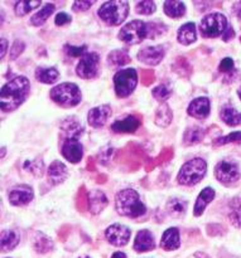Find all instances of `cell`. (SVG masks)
<instances>
[{"instance_id":"29","label":"cell","mask_w":241,"mask_h":258,"mask_svg":"<svg viewBox=\"0 0 241 258\" xmlns=\"http://www.w3.org/2000/svg\"><path fill=\"white\" fill-rule=\"evenodd\" d=\"M172 118H173V112H172L171 107H169L167 103L161 105V107H158L156 112V123L161 127H167L169 123L172 122Z\"/></svg>"},{"instance_id":"34","label":"cell","mask_w":241,"mask_h":258,"mask_svg":"<svg viewBox=\"0 0 241 258\" xmlns=\"http://www.w3.org/2000/svg\"><path fill=\"white\" fill-rule=\"evenodd\" d=\"M205 131L200 126H192L188 127L184 133V144L186 145H195L204 139Z\"/></svg>"},{"instance_id":"25","label":"cell","mask_w":241,"mask_h":258,"mask_svg":"<svg viewBox=\"0 0 241 258\" xmlns=\"http://www.w3.org/2000/svg\"><path fill=\"white\" fill-rule=\"evenodd\" d=\"M20 241L19 232L17 229H7L2 232V251L8 252L14 249Z\"/></svg>"},{"instance_id":"7","label":"cell","mask_w":241,"mask_h":258,"mask_svg":"<svg viewBox=\"0 0 241 258\" xmlns=\"http://www.w3.org/2000/svg\"><path fill=\"white\" fill-rule=\"evenodd\" d=\"M227 28V19L220 13H211L201 20L200 33L205 38H216L224 34Z\"/></svg>"},{"instance_id":"48","label":"cell","mask_w":241,"mask_h":258,"mask_svg":"<svg viewBox=\"0 0 241 258\" xmlns=\"http://www.w3.org/2000/svg\"><path fill=\"white\" fill-rule=\"evenodd\" d=\"M220 72L222 73H229L231 71H234V60L231 58H225V59L221 60L219 67Z\"/></svg>"},{"instance_id":"10","label":"cell","mask_w":241,"mask_h":258,"mask_svg":"<svg viewBox=\"0 0 241 258\" xmlns=\"http://www.w3.org/2000/svg\"><path fill=\"white\" fill-rule=\"evenodd\" d=\"M215 175H216L217 180L221 181L224 184H231L236 181L240 176L239 166L235 161L232 160H222L219 163L215 169Z\"/></svg>"},{"instance_id":"13","label":"cell","mask_w":241,"mask_h":258,"mask_svg":"<svg viewBox=\"0 0 241 258\" xmlns=\"http://www.w3.org/2000/svg\"><path fill=\"white\" fill-rule=\"evenodd\" d=\"M34 193L29 185H17L9 191V202L13 206H27L32 202Z\"/></svg>"},{"instance_id":"47","label":"cell","mask_w":241,"mask_h":258,"mask_svg":"<svg viewBox=\"0 0 241 258\" xmlns=\"http://www.w3.org/2000/svg\"><path fill=\"white\" fill-rule=\"evenodd\" d=\"M156 81V76L152 70H143L140 72V82L144 86H151Z\"/></svg>"},{"instance_id":"23","label":"cell","mask_w":241,"mask_h":258,"mask_svg":"<svg viewBox=\"0 0 241 258\" xmlns=\"http://www.w3.org/2000/svg\"><path fill=\"white\" fill-rule=\"evenodd\" d=\"M32 243L33 248L38 253H48L53 249V242L52 239L48 238L44 233L42 232H34L32 236Z\"/></svg>"},{"instance_id":"43","label":"cell","mask_w":241,"mask_h":258,"mask_svg":"<svg viewBox=\"0 0 241 258\" xmlns=\"http://www.w3.org/2000/svg\"><path fill=\"white\" fill-rule=\"evenodd\" d=\"M229 143H241V131H235V133L229 134L226 136H222V138H217L216 140L214 141L215 146L219 145H225V144Z\"/></svg>"},{"instance_id":"24","label":"cell","mask_w":241,"mask_h":258,"mask_svg":"<svg viewBox=\"0 0 241 258\" xmlns=\"http://www.w3.org/2000/svg\"><path fill=\"white\" fill-rule=\"evenodd\" d=\"M178 42L183 45L192 44L196 42V25L195 23H186L178 29Z\"/></svg>"},{"instance_id":"8","label":"cell","mask_w":241,"mask_h":258,"mask_svg":"<svg viewBox=\"0 0 241 258\" xmlns=\"http://www.w3.org/2000/svg\"><path fill=\"white\" fill-rule=\"evenodd\" d=\"M119 38L126 44H139L146 38H148L147 23L141 22V20H133V22L128 23L125 27L121 28Z\"/></svg>"},{"instance_id":"35","label":"cell","mask_w":241,"mask_h":258,"mask_svg":"<svg viewBox=\"0 0 241 258\" xmlns=\"http://www.w3.org/2000/svg\"><path fill=\"white\" fill-rule=\"evenodd\" d=\"M40 5V0H22V2L15 3V14L19 15V17H24L28 13L32 12L33 9L38 8Z\"/></svg>"},{"instance_id":"44","label":"cell","mask_w":241,"mask_h":258,"mask_svg":"<svg viewBox=\"0 0 241 258\" xmlns=\"http://www.w3.org/2000/svg\"><path fill=\"white\" fill-rule=\"evenodd\" d=\"M135 10L138 14L151 15L156 12V4H154V2H149V0H147V2H140L136 4Z\"/></svg>"},{"instance_id":"19","label":"cell","mask_w":241,"mask_h":258,"mask_svg":"<svg viewBox=\"0 0 241 258\" xmlns=\"http://www.w3.org/2000/svg\"><path fill=\"white\" fill-rule=\"evenodd\" d=\"M154 247H156V242L151 232L144 229L136 234L135 242H134V249L136 252H148L154 249Z\"/></svg>"},{"instance_id":"21","label":"cell","mask_w":241,"mask_h":258,"mask_svg":"<svg viewBox=\"0 0 241 258\" xmlns=\"http://www.w3.org/2000/svg\"><path fill=\"white\" fill-rule=\"evenodd\" d=\"M68 175V170L66 168L65 164L61 161H53L48 168V179L52 181V184L57 185V184L63 183Z\"/></svg>"},{"instance_id":"62","label":"cell","mask_w":241,"mask_h":258,"mask_svg":"<svg viewBox=\"0 0 241 258\" xmlns=\"http://www.w3.org/2000/svg\"><path fill=\"white\" fill-rule=\"evenodd\" d=\"M80 258H90V257H80Z\"/></svg>"},{"instance_id":"57","label":"cell","mask_w":241,"mask_h":258,"mask_svg":"<svg viewBox=\"0 0 241 258\" xmlns=\"http://www.w3.org/2000/svg\"><path fill=\"white\" fill-rule=\"evenodd\" d=\"M111 258H126V256L125 253H123V252H115Z\"/></svg>"},{"instance_id":"58","label":"cell","mask_w":241,"mask_h":258,"mask_svg":"<svg viewBox=\"0 0 241 258\" xmlns=\"http://www.w3.org/2000/svg\"><path fill=\"white\" fill-rule=\"evenodd\" d=\"M106 181V176L105 175H99L98 183H105Z\"/></svg>"},{"instance_id":"30","label":"cell","mask_w":241,"mask_h":258,"mask_svg":"<svg viewBox=\"0 0 241 258\" xmlns=\"http://www.w3.org/2000/svg\"><path fill=\"white\" fill-rule=\"evenodd\" d=\"M129 62H130V57H129L128 52L124 49L114 50L108 55V63L113 68L123 67V66L128 64Z\"/></svg>"},{"instance_id":"59","label":"cell","mask_w":241,"mask_h":258,"mask_svg":"<svg viewBox=\"0 0 241 258\" xmlns=\"http://www.w3.org/2000/svg\"><path fill=\"white\" fill-rule=\"evenodd\" d=\"M195 257H199V258H209V256L205 253H196L195 254Z\"/></svg>"},{"instance_id":"41","label":"cell","mask_w":241,"mask_h":258,"mask_svg":"<svg viewBox=\"0 0 241 258\" xmlns=\"http://www.w3.org/2000/svg\"><path fill=\"white\" fill-rule=\"evenodd\" d=\"M153 97L159 102H166L171 97L172 90L167 85H159L153 90Z\"/></svg>"},{"instance_id":"33","label":"cell","mask_w":241,"mask_h":258,"mask_svg":"<svg viewBox=\"0 0 241 258\" xmlns=\"http://www.w3.org/2000/svg\"><path fill=\"white\" fill-rule=\"evenodd\" d=\"M55 12V5L53 4H45L42 9L38 13H35L32 18H30V23L35 27H39V25L44 24L45 20L51 17Z\"/></svg>"},{"instance_id":"5","label":"cell","mask_w":241,"mask_h":258,"mask_svg":"<svg viewBox=\"0 0 241 258\" xmlns=\"http://www.w3.org/2000/svg\"><path fill=\"white\" fill-rule=\"evenodd\" d=\"M207 164L204 159L196 158L187 161L178 174V183L181 185H195L206 175Z\"/></svg>"},{"instance_id":"63","label":"cell","mask_w":241,"mask_h":258,"mask_svg":"<svg viewBox=\"0 0 241 258\" xmlns=\"http://www.w3.org/2000/svg\"><path fill=\"white\" fill-rule=\"evenodd\" d=\"M240 42H241V37H240Z\"/></svg>"},{"instance_id":"12","label":"cell","mask_w":241,"mask_h":258,"mask_svg":"<svg viewBox=\"0 0 241 258\" xmlns=\"http://www.w3.org/2000/svg\"><path fill=\"white\" fill-rule=\"evenodd\" d=\"M164 57V49L161 45H149L139 50L138 59L148 66H157Z\"/></svg>"},{"instance_id":"16","label":"cell","mask_w":241,"mask_h":258,"mask_svg":"<svg viewBox=\"0 0 241 258\" xmlns=\"http://www.w3.org/2000/svg\"><path fill=\"white\" fill-rule=\"evenodd\" d=\"M62 155L67 159L70 163L76 164L82 159L83 149L78 140H66L62 146Z\"/></svg>"},{"instance_id":"52","label":"cell","mask_w":241,"mask_h":258,"mask_svg":"<svg viewBox=\"0 0 241 258\" xmlns=\"http://www.w3.org/2000/svg\"><path fill=\"white\" fill-rule=\"evenodd\" d=\"M70 231H71V227H68V226H65V227H63L62 229H61L60 232H58V234H60V237H61V238H62V239H65V237L67 236V233H68V232H70Z\"/></svg>"},{"instance_id":"32","label":"cell","mask_w":241,"mask_h":258,"mask_svg":"<svg viewBox=\"0 0 241 258\" xmlns=\"http://www.w3.org/2000/svg\"><path fill=\"white\" fill-rule=\"evenodd\" d=\"M164 13L171 18H181L186 14V7L182 2H166Z\"/></svg>"},{"instance_id":"55","label":"cell","mask_w":241,"mask_h":258,"mask_svg":"<svg viewBox=\"0 0 241 258\" xmlns=\"http://www.w3.org/2000/svg\"><path fill=\"white\" fill-rule=\"evenodd\" d=\"M111 155V149H106V151H101L100 156H104L103 159H109Z\"/></svg>"},{"instance_id":"61","label":"cell","mask_w":241,"mask_h":258,"mask_svg":"<svg viewBox=\"0 0 241 258\" xmlns=\"http://www.w3.org/2000/svg\"><path fill=\"white\" fill-rule=\"evenodd\" d=\"M237 95H239V97H240V100H241V87L239 88V90H237Z\"/></svg>"},{"instance_id":"54","label":"cell","mask_w":241,"mask_h":258,"mask_svg":"<svg viewBox=\"0 0 241 258\" xmlns=\"http://www.w3.org/2000/svg\"><path fill=\"white\" fill-rule=\"evenodd\" d=\"M87 170L93 171L95 170V161H93V158H90L87 161Z\"/></svg>"},{"instance_id":"53","label":"cell","mask_w":241,"mask_h":258,"mask_svg":"<svg viewBox=\"0 0 241 258\" xmlns=\"http://www.w3.org/2000/svg\"><path fill=\"white\" fill-rule=\"evenodd\" d=\"M2 58L5 57V52H7V48H8V42L7 39H4V38H2Z\"/></svg>"},{"instance_id":"4","label":"cell","mask_w":241,"mask_h":258,"mask_svg":"<svg viewBox=\"0 0 241 258\" xmlns=\"http://www.w3.org/2000/svg\"><path fill=\"white\" fill-rule=\"evenodd\" d=\"M51 98L62 107H73L81 101V91L77 85L70 82L61 83L51 90Z\"/></svg>"},{"instance_id":"45","label":"cell","mask_w":241,"mask_h":258,"mask_svg":"<svg viewBox=\"0 0 241 258\" xmlns=\"http://www.w3.org/2000/svg\"><path fill=\"white\" fill-rule=\"evenodd\" d=\"M86 49H87L86 45H81V47H75V45H70V44L65 45L66 54L70 55V57L72 58H77V57H82V55H85Z\"/></svg>"},{"instance_id":"1","label":"cell","mask_w":241,"mask_h":258,"mask_svg":"<svg viewBox=\"0 0 241 258\" xmlns=\"http://www.w3.org/2000/svg\"><path fill=\"white\" fill-rule=\"evenodd\" d=\"M30 90L29 80L24 76H18L14 80L3 86L0 93V103L4 112H10L19 107L27 98Z\"/></svg>"},{"instance_id":"50","label":"cell","mask_w":241,"mask_h":258,"mask_svg":"<svg viewBox=\"0 0 241 258\" xmlns=\"http://www.w3.org/2000/svg\"><path fill=\"white\" fill-rule=\"evenodd\" d=\"M71 17L68 14H66V13H60V14H57V17H56L55 19V23L57 25H66L68 24V23H71Z\"/></svg>"},{"instance_id":"27","label":"cell","mask_w":241,"mask_h":258,"mask_svg":"<svg viewBox=\"0 0 241 258\" xmlns=\"http://www.w3.org/2000/svg\"><path fill=\"white\" fill-rule=\"evenodd\" d=\"M220 116H221L222 121L229 126H237L241 123V113L237 112L230 105L222 106L221 111H220Z\"/></svg>"},{"instance_id":"22","label":"cell","mask_w":241,"mask_h":258,"mask_svg":"<svg viewBox=\"0 0 241 258\" xmlns=\"http://www.w3.org/2000/svg\"><path fill=\"white\" fill-rule=\"evenodd\" d=\"M181 244L179 241V232L177 228H169L164 232L163 237L161 241V248L166 249V251H174Z\"/></svg>"},{"instance_id":"37","label":"cell","mask_w":241,"mask_h":258,"mask_svg":"<svg viewBox=\"0 0 241 258\" xmlns=\"http://www.w3.org/2000/svg\"><path fill=\"white\" fill-rule=\"evenodd\" d=\"M24 169L29 171L30 174H33L35 178H40L43 175V171H44V163H43L42 159L38 158L33 161H27L24 164Z\"/></svg>"},{"instance_id":"6","label":"cell","mask_w":241,"mask_h":258,"mask_svg":"<svg viewBox=\"0 0 241 258\" xmlns=\"http://www.w3.org/2000/svg\"><path fill=\"white\" fill-rule=\"evenodd\" d=\"M138 85V73L133 68L128 70H121L114 77V86H115V92L119 97L125 98L133 93Z\"/></svg>"},{"instance_id":"3","label":"cell","mask_w":241,"mask_h":258,"mask_svg":"<svg viewBox=\"0 0 241 258\" xmlns=\"http://www.w3.org/2000/svg\"><path fill=\"white\" fill-rule=\"evenodd\" d=\"M129 13V4L123 0L106 2L99 9L98 14L106 24L119 25L126 19Z\"/></svg>"},{"instance_id":"40","label":"cell","mask_w":241,"mask_h":258,"mask_svg":"<svg viewBox=\"0 0 241 258\" xmlns=\"http://www.w3.org/2000/svg\"><path fill=\"white\" fill-rule=\"evenodd\" d=\"M147 29H148V38L151 39H154L158 35L164 34L167 32V27L162 23H157V22H149L147 23Z\"/></svg>"},{"instance_id":"17","label":"cell","mask_w":241,"mask_h":258,"mask_svg":"<svg viewBox=\"0 0 241 258\" xmlns=\"http://www.w3.org/2000/svg\"><path fill=\"white\" fill-rule=\"evenodd\" d=\"M141 120L136 116L129 115L126 116L123 120H118L111 125V130L114 133L123 134V133H134V131L138 130V127L140 126Z\"/></svg>"},{"instance_id":"2","label":"cell","mask_w":241,"mask_h":258,"mask_svg":"<svg viewBox=\"0 0 241 258\" xmlns=\"http://www.w3.org/2000/svg\"><path fill=\"white\" fill-rule=\"evenodd\" d=\"M116 211L120 216L129 218H138L146 213V206L139 199V194L133 189H125L116 194Z\"/></svg>"},{"instance_id":"60","label":"cell","mask_w":241,"mask_h":258,"mask_svg":"<svg viewBox=\"0 0 241 258\" xmlns=\"http://www.w3.org/2000/svg\"><path fill=\"white\" fill-rule=\"evenodd\" d=\"M4 155H5V148L3 146V148H2V158H4Z\"/></svg>"},{"instance_id":"51","label":"cell","mask_w":241,"mask_h":258,"mask_svg":"<svg viewBox=\"0 0 241 258\" xmlns=\"http://www.w3.org/2000/svg\"><path fill=\"white\" fill-rule=\"evenodd\" d=\"M234 37H235V30L232 29V27L230 25V27L226 28L224 34H222V40H224V42H230Z\"/></svg>"},{"instance_id":"20","label":"cell","mask_w":241,"mask_h":258,"mask_svg":"<svg viewBox=\"0 0 241 258\" xmlns=\"http://www.w3.org/2000/svg\"><path fill=\"white\" fill-rule=\"evenodd\" d=\"M108 206V198L101 190H92L88 193V211L92 214H99Z\"/></svg>"},{"instance_id":"49","label":"cell","mask_w":241,"mask_h":258,"mask_svg":"<svg viewBox=\"0 0 241 258\" xmlns=\"http://www.w3.org/2000/svg\"><path fill=\"white\" fill-rule=\"evenodd\" d=\"M93 4V2H75L73 3V12L78 13V12H85V10L90 9L91 5Z\"/></svg>"},{"instance_id":"39","label":"cell","mask_w":241,"mask_h":258,"mask_svg":"<svg viewBox=\"0 0 241 258\" xmlns=\"http://www.w3.org/2000/svg\"><path fill=\"white\" fill-rule=\"evenodd\" d=\"M173 70L182 77H188L192 73V67L184 57H178L173 64Z\"/></svg>"},{"instance_id":"28","label":"cell","mask_w":241,"mask_h":258,"mask_svg":"<svg viewBox=\"0 0 241 258\" xmlns=\"http://www.w3.org/2000/svg\"><path fill=\"white\" fill-rule=\"evenodd\" d=\"M58 77H60V72L53 67H38L35 70V78H37V81H39L42 83L51 85V83H55L58 80Z\"/></svg>"},{"instance_id":"15","label":"cell","mask_w":241,"mask_h":258,"mask_svg":"<svg viewBox=\"0 0 241 258\" xmlns=\"http://www.w3.org/2000/svg\"><path fill=\"white\" fill-rule=\"evenodd\" d=\"M211 111V102L207 97H199L192 101L188 106V115L196 118H206Z\"/></svg>"},{"instance_id":"38","label":"cell","mask_w":241,"mask_h":258,"mask_svg":"<svg viewBox=\"0 0 241 258\" xmlns=\"http://www.w3.org/2000/svg\"><path fill=\"white\" fill-rule=\"evenodd\" d=\"M186 207H187L186 202L178 198L171 199V201L167 203V209H168V212L172 214V216H176V217L183 214L184 212H186Z\"/></svg>"},{"instance_id":"42","label":"cell","mask_w":241,"mask_h":258,"mask_svg":"<svg viewBox=\"0 0 241 258\" xmlns=\"http://www.w3.org/2000/svg\"><path fill=\"white\" fill-rule=\"evenodd\" d=\"M76 207L80 212H85L88 208V193L85 186H81L78 189L77 198H76Z\"/></svg>"},{"instance_id":"46","label":"cell","mask_w":241,"mask_h":258,"mask_svg":"<svg viewBox=\"0 0 241 258\" xmlns=\"http://www.w3.org/2000/svg\"><path fill=\"white\" fill-rule=\"evenodd\" d=\"M24 48H25V44L22 42V40H15V42L13 43V47H12V49H10V53H9L10 59L12 60L17 59V58L23 53Z\"/></svg>"},{"instance_id":"11","label":"cell","mask_w":241,"mask_h":258,"mask_svg":"<svg viewBox=\"0 0 241 258\" xmlns=\"http://www.w3.org/2000/svg\"><path fill=\"white\" fill-rule=\"evenodd\" d=\"M130 229L123 224H113L105 232L106 239L114 246H125L130 239Z\"/></svg>"},{"instance_id":"26","label":"cell","mask_w":241,"mask_h":258,"mask_svg":"<svg viewBox=\"0 0 241 258\" xmlns=\"http://www.w3.org/2000/svg\"><path fill=\"white\" fill-rule=\"evenodd\" d=\"M215 198V190L212 188H205L204 190L200 193L199 198H197L196 206H195V216L200 217L205 212V208L207 204L211 203Z\"/></svg>"},{"instance_id":"18","label":"cell","mask_w":241,"mask_h":258,"mask_svg":"<svg viewBox=\"0 0 241 258\" xmlns=\"http://www.w3.org/2000/svg\"><path fill=\"white\" fill-rule=\"evenodd\" d=\"M61 130L66 140H77L83 133V127L76 118L70 117L61 123Z\"/></svg>"},{"instance_id":"36","label":"cell","mask_w":241,"mask_h":258,"mask_svg":"<svg viewBox=\"0 0 241 258\" xmlns=\"http://www.w3.org/2000/svg\"><path fill=\"white\" fill-rule=\"evenodd\" d=\"M172 155H173V150H172L171 148L164 149V150L162 151V153L159 154V155L157 156V158L154 159V160L149 161V163L147 164L146 170H147V171L153 170V169L156 168L157 165H161V164H164V163H166V161H168L169 159L172 158Z\"/></svg>"},{"instance_id":"56","label":"cell","mask_w":241,"mask_h":258,"mask_svg":"<svg viewBox=\"0 0 241 258\" xmlns=\"http://www.w3.org/2000/svg\"><path fill=\"white\" fill-rule=\"evenodd\" d=\"M235 13H236L237 17L241 18V2L240 3H236V4H235Z\"/></svg>"},{"instance_id":"14","label":"cell","mask_w":241,"mask_h":258,"mask_svg":"<svg viewBox=\"0 0 241 258\" xmlns=\"http://www.w3.org/2000/svg\"><path fill=\"white\" fill-rule=\"evenodd\" d=\"M111 115V107L109 105H103L99 106V107H93L92 110H90L88 112V123L92 127L99 128L103 127L106 123L108 118Z\"/></svg>"},{"instance_id":"31","label":"cell","mask_w":241,"mask_h":258,"mask_svg":"<svg viewBox=\"0 0 241 258\" xmlns=\"http://www.w3.org/2000/svg\"><path fill=\"white\" fill-rule=\"evenodd\" d=\"M229 218L232 226L241 228V198H234L229 204Z\"/></svg>"},{"instance_id":"9","label":"cell","mask_w":241,"mask_h":258,"mask_svg":"<svg viewBox=\"0 0 241 258\" xmlns=\"http://www.w3.org/2000/svg\"><path fill=\"white\" fill-rule=\"evenodd\" d=\"M99 67H100V57L98 53L91 52L82 55L78 62L76 73L83 80H90L98 76Z\"/></svg>"}]
</instances>
